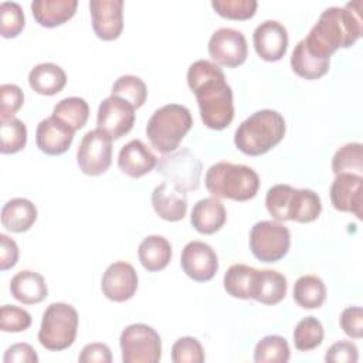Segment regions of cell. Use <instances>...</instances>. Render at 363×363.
I'll return each mask as SVG.
<instances>
[{
  "label": "cell",
  "mask_w": 363,
  "mask_h": 363,
  "mask_svg": "<svg viewBox=\"0 0 363 363\" xmlns=\"http://www.w3.org/2000/svg\"><path fill=\"white\" fill-rule=\"evenodd\" d=\"M74 140V130L57 121L52 115L43 119L35 129L37 147L48 155L58 156L65 153Z\"/></svg>",
  "instance_id": "18"
},
{
  "label": "cell",
  "mask_w": 363,
  "mask_h": 363,
  "mask_svg": "<svg viewBox=\"0 0 363 363\" xmlns=\"http://www.w3.org/2000/svg\"><path fill=\"white\" fill-rule=\"evenodd\" d=\"M152 207L160 218L170 223L180 221L187 213L186 191L179 190L170 182L164 180L153 189Z\"/></svg>",
  "instance_id": "20"
},
{
  "label": "cell",
  "mask_w": 363,
  "mask_h": 363,
  "mask_svg": "<svg viewBox=\"0 0 363 363\" xmlns=\"http://www.w3.org/2000/svg\"><path fill=\"white\" fill-rule=\"evenodd\" d=\"M180 265L193 281L207 282L218 271V257L207 242L190 241L182 251Z\"/></svg>",
  "instance_id": "13"
},
{
  "label": "cell",
  "mask_w": 363,
  "mask_h": 363,
  "mask_svg": "<svg viewBox=\"0 0 363 363\" xmlns=\"http://www.w3.org/2000/svg\"><path fill=\"white\" fill-rule=\"evenodd\" d=\"M216 13L230 20H248L254 17L258 3L255 0H213Z\"/></svg>",
  "instance_id": "40"
},
{
  "label": "cell",
  "mask_w": 363,
  "mask_h": 363,
  "mask_svg": "<svg viewBox=\"0 0 363 363\" xmlns=\"http://www.w3.org/2000/svg\"><path fill=\"white\" fill-rule=\"evenodd\" d=\"M332 206L342 213H352L362 218L363 204V177L356 173H339L332 182L330 190Z\"/></svg>",
  "instance_id": "16"
},
{
  "label": "cell",
  "mask_w": 363,
  "mask_h": 363,
  "mask_svg": "<svg viewBox=\"0 0 363 363\" xmlns=\"http://www.w3.org/2000/svg\"><path fill=\"white\" fill-rule=\"evenodd\" d=\"M326 299V286L316 275H302L294 285V301L303 309H316Z\"/></svg>",
  "instance_id": "29"
},
{
  "label": "cell",
  "mask_w": 363,
  "mask_h": 363,
  "mask_svg": "<svg viewBox=\"0 0 363 363\" xmlns=\"http://www.w3.org/2000/svg\"><path fill=\"white\" fill-rule=\"evenodd\" d=\"M258 269L245 264H234L224 274L223 284L228 295L238 299H252Z\"/></svg>",
  "instance_id": "27"
},
{
  "label": "cell",
  "mask_w": 363,
  "mask_h": 363,
  "mask_svg": "<svg viewBox=\"0 0 363 363\" xmlns=\"http://www.w3.org/2000/svg\"><path fill=\"white\" fill-rule=\"evenodd\" d=\"M187 85L196 95L201 121L207 128L223 130L233 122V89L216 62L194 61L187 69Z\"/></svg>",
  "instance_id": "1"
},
{
  "label": "cell",
  "mask_w": 363,
  "mask_h": 363,
  "mask_svg": "<svg viewBox=\"0 0 363 363\" xmlns=\"http://www.w3.org/2000/svg\"><path fill=\"white\" fill-rule=\"evenodd\" d=\"M157 164V157L153 152L140 140H129L121 147L118 155V167L129 177L139 179L152 172Z\"/></svg>",
  "instance_id": "19"
},
{
  "label": "cell",
  "mask_w": 363,
  "mask_h": 363,
  "mask_svg": "<svg viewBox=\"0 0 363 363\" xmlns=\"http://www.w3.org/2000/svg\"><path fill=\"white\" fill-rule=\"evenodd\" d=\"M10 292L14 299L24 305L43 302L48 295V286L41 274L24 269L17 272L10 281Z\"/></svg>",
  "instance_id": "22"
},
{
  "label": "cell",
  "mask_w": 363,
  "mask_h": 363,
  "mask_svg": "<svg viewBox=\"0 0 363 363\" xmlns=\"http://www.w3.org/2000/svg\"><path fill=\"white\" fill-rule=\"evenodd\" d=\"M78 319V312L72 305L64 302L50 303L43 313L38 330L40 345L51 352L68 349L77 337Z\"/></svg>",
  "instance_id": "6"
},
{
  "label": "cell",
  "mask_w": 363,
  "mask_h": 363,
  "mask_svg": "<svg viewBox=\"0 0 363 363\" xmlns=\"http://www.w3.org/2000/svg\"><path fill=\"white\" fill-rule=\"evenodd\" d=\"M135 123V108L125 99L111 95L98 108L96 125L111 139H121L129 133Z\"/></svg>",
  "instance_id": "12"
},
{
  "label": "cell",
  "mask_w": 363,
  "mask_h": 363,
  "mask_svg": "<svg viewBox=\"0 0 363 363\" xmlns=\"http://www.w3.org/2000/svg\"><path fill=\"white\" fill-rule=\"evenodd\" d=\"M102 294L113 302H125L130 299L138 289V274L135 268L125 261L111 264L101 281Z\"/></svg>",
  "instance_id": "17"
},
{
  "label": "cell",
  "mask_w": 363,
  "mask_h": 363,
  "mask_svg": "<svg viewBox=\"0 0 363 363\" xmlns=\"http://www.w3.org/2000/svg\"><path fill=\"white\" fill-rule=\"evenodd\" d=\"M52 116L75 132L85 126L89 116V106L84 98L68 96L57 102Z\"/></svg>",
  "instance_id": "30"
},
{
  "label": "cell",
  "mask_w": 363,
  "mask_h": 363,
  "mask_svg": "<svg viewBox=\"0 0 363 363\" xmlns=\"http://www.w3.org/2000/svg\"><path fill=\"white\" fill-rule=\"evenodd\" d=\"M37 220V208L28 199L16 197L1 208V225L11 233H24Z\"/></svg>",
  "instance_id": "25"
},
{
  "label": "cell",
  "mask_w": 363,
  "mask_h": 363,
  "mask_svg": "<svg viewBox=\"0 0 363 363\" xmlns=\"http://www.w3.org/2000/svg\"><path fill=\"white\" fill-rule=\"evenodd\" d=\"M284 116L274 109H261L242 121L234 133V143L248 156H259L277 146L285 136Z\"/></svg>",
  "instance_id": "3"
},
{
  "label": "cell",
  "mask_w": 363,
  "mask_h": 363,
  "mask_svg": "<svg viewBox=\"0 0 363 363\" xmlns=\"http://www.w3.org/2000/svg\"><path fill=\"white\" fill-rule=\"evenodd\" d=\"M138 257L145 269L162 271L172 259V245L163 235H147L139 244Z\"/></svg>",
  "instance_id": "26"
},
{
  "label": "cell",
  "mask_w": 363,
  "mask_h": 363,
  "mask_svg": "<svg viewBox=\"0 0 363 363\" xmlns=\"http://www.w3.org/2000/svg\"><path fill=\"white\" fill-rule=\"evenodd\" d=\"M322 211V201L318 193L311 189H295L289 207V221L312 223Z\"/></svg>",
  "instance_id": "32"
},
{
  "label": "cell",
  "mask_w": 363,
  "mask_h": 363,
  "mask_svg": "<svg viewBox=\"0 0 363 363\" xmlns=\"http://www.w3.org/2000/svg\"><path fill=\"white\" fill-rule=\"evenodd\" d=\"M31 13L34 20L47 28H52L67 23L74 17L77 0H34L31 1Z\"/></svg>",
  "instance_id": "23"
},
{
  "label": "cell",
  "mask_w": 363,
  "mask_h": 363,
  "mask_svg": "<svg viewBox=\"0 0 363 363\" xmlns=\"http://www.w3.org/2000/svg\"><path fill=\"white\" fill-rule=\"evenodd\" d=\"M18 261V247L13 238L0 234V269L7 271Z\"/></svg>",
  "instance_id": "48"
},
{
  "label": "cell",
  "mask_w": 363,
  "mask_h": 363,
  "mask_svg": "<svg viewBox=\"0 0 363 363\" xmlns=\"http://www.w3.org/2000/svg\"><path fill=\"white\" fill-rule=\"evenodd\" d=\"M291 247V233L279 221L262 220L252 225L250 231V250L262 262H277L282 259Z\"/></svg>",
  "instance_id": "8"
},
{
  "label": "cell",
  "mask_w": 363,
  "mask_h": 363,
  "mask_svg": "<svg viewBox=\"0 0 363 363\" xmlns=\"http://www.w3.org/2000/svg\"><path fill=\"white\" fill-rule=\"evenodd\" d=\"M4 363H37L38 356L30 343H14L3 356Z\"/></svg>",
  "instance_id": "47"
},
{
  "label": "cell",
  "mask_w": 363,
  "mask_h": 363,
  "mask_svg": "<svg viewBox=\"0 0 363 363\" xmlns=\"http://www.w3.org/2000/svg\"><path fill=\"white\" fill-rule=\"evenodd\" d=\"M204 359V349L196 337H179L172 346V360L174 363H203Z\"/></svg>",
  "instance_id": "41"
},
{
  "label": "cell",
  "mask_w": 363,
  "mask_h": 363,
  "mask_svg": "<svg viewBox=\"0 0 363 363\" xmlns=\"http://www.w3.org/2000/svg\"><path fill=\"white\" fill-rule=\"evenodd\" d=\"M27 143V128L18 118L1 121L0 125V152L3 155L17 153Z\"/></svg>",
  "instance_id": "36"
},
{
  "label": "cell",
  "mask_w": 363,
  "mask_h": 363,
  "mask_svg": "<svg viewBox=\"0 0 363 363\" xmlns=\"http://www.w3.org/2000/svg\"><path fill=\"white\" fill-rule=\"evenodd\" d=\"M112 95L128 101L135 109L140 108L147 98V88L143 79L136 75H122L119 77L111 89Z\"/></svg>",
  "instance_id": "37"
},
{
  "label": "cell",
  "mask_w": 363,
  "mask_h": 363,
  "mask_svg": "<svg viewBox=\"0 0 363 363\" xmlns=\"http://www.w3.org/2000/svg\"><path fill=\"white\" fill-rule=\"evenodd\" d=\"M157 173L182 191L197 190L203 172L201 160L187 147L163 155L157 162Z\"/></svg>",
  "instance_id": "9"
},
{
  "label": "cell",
  "mask_w": 363,
  "mask_h": 363,
  "mask_svg": "<svg viewBox=\"0 0 363 363\" xmlns=\"http://www.w3.org/2000/svg\"><path fill=\"white\" fill-rule=\"evenodd\" d=\"M112 162V139L101 129L86 132L77 150V163L84 174L99 176Z\"/></svg>",
  "instance_id": "10"
},
{
  "label": "cell",
  "mask_w": 363,
  "mask_h": 363,
  "mask_svg": "<svg viewBox=\"0 0 363 363\" xmlns=\"http://www.w3.org/2000/svg\"><path fill=\"white\" fill-rule=\"evenodd\" d=\"M289 357V345L286 339L279 335L264 336L254 349V362L257 363H286Z\"/></svg>",
  "instance_id": "33"
},
{
  "label": "cell",
  "mask_w": 363,
  "mask_h": 363,
  "mask_svg": "<svg viewBox=\"0 0 363 363\" xmlns=\"http://www.w3.org/2000/svg\"><path fill=\"white\" fill-rule=\"evenodd\" d=\"M339 323L342 330L353 339L363 336V311L360 306H347L342 311Z\"/></svg>",
  "instance_id": "44"
},
{
  "label": "cell",
  "mask_w": 363,
  "mask_h": 363,
  "mask_svg": "<svg viewBox=\"0 0 363 363\" xmlns=\"http://www.w3.org/2000/svg\"><path fill=\"white\" fill-rule=\"evenodd\" d=\"M123 363H157L162 357L159 333L146 323L126 326L119 337Z\"/></svg>",
  "instance_id": "7"
},
{
  "label": "cell",
  "mask_w": 363,
  "mask_h": 363,
  "mask_svg": "<svg viewBox=\"0 0 363 363\" xmlns=\"http://www.w3.org/2000/svg\"><path fill=\"white\" fill-rule=\"evenodd\" d=\"M225 221V207L217 197H204L193 206L190 223L200 234H214L221 230Z\"/></svg>",
  "instance_id": "21"
},
{
  "label": "cell",
  "mask_w": 363,
  "mask_h": 363,
  "mask_svg": "<svg viewBox=\"0 0 363 363\" xmlns=\"http://www.w3.org/2000/svg\"><path fill=\"white\" fill-rule=\"evenodd\" d=\"M204 184L213 197L247 201L257 196L259 176L250 166L217 162L206 172Z\"/></svg>",
  "instance_id": "4"
},
{
  "label": "cell",
  "mask_w": 363,
  "mask_h": 363,
  "mask_svg": "<svg viewBox=\"0 0 363 363\" xmlns=\"http://www.w3.org/2000/svg\"><path fill=\"white\" fill-rule=\"evenodd\" d=\"M363 34L362 1H349L345 7H328L302 40L316 58L330 60L339 48L352 47Z\"/></svg>",
  "instance_id": "2"
},
{
  "label": "cell",
  "mask_w": 363,
  "mask_h": 363,
  "mask_svg": "<svg viewBox=\"0 0 363 363\" xmlns=\"http://www.w3.org/2000/svg\"><path fill=\"white\" fill-rule=\"evenodd\" d=\"M330 60H320L313 57L303 45L301 40L291 55L292 71L305 79H318L329 71Z\"/></svg>",
  "instance_id": "31"
},
{
  "label": "cell",
  "mask_w": 363,
  "mask_h": 363,
  "mask_svg": "<svg viewBox=\"0 0 363 363\" xmlns=\"http://www.w3.org/2000/svg\"><path fill=\"white\" fill-rule=\"evenodd\" d=\"M286 289L288 282L281 272L274 269H258L252 299L264 305H277L285 298Z\"/></svg>",
  "instance_id": "28"
},
{
  "label": "cell",
  "mask_w": 363,
  "mask_h": 363,
  "mask_svg": "<svg viewBox=\"0 0 363 363\" xmlns=\"http://www.w3.org/2000/svg\"><path fill=\"white\" fill-rule=\"evenodd\" d=\"M31 326V315L16 305H3L0 309V329L3 332H23Z\"/></svg>",
  "instance_id": "42"
},
{
  "label": "cell",
  "mask_w": 363,
  "mask_h": 363,
  "mask_svg": "<svg viewBox=\"0 0 363 363\" xmlns=\"http://www.w3.org/2000/svg\"><path fill=\"white\" fill-rule=\"evenodd\" d=\"M332 172L339 173H363V145L359 142L346 143L339 147L332 157Z\"/></svg>",
  "instance_id": "34"
},
{
  "label": "cell",
  "mask_w": 363,
  "mask_h": 363,
  "mask_svg": "<svg viewBox=\"0 0 363 363\" xmlns=\"http://www.w3.org/2000/svg\"><path fill=\"white\" fill-rule=\"evenodd\" d=\"M89 13L92 30L104 41L116 40L123 30V1L122 0H91Z\"/></svg>",
  "instance_id": "15"
},
{
  "label": "cell",
  "mask_w": 363,
  "mask_h": 363,
  "mask_svg": "<svg viewBox=\"0 0 363 363\" xmlns=\"http://www.w3.org/2000/svg\"><path fill=\"white\" fill-rule=\"evenodd\" d=\"M24 94L16 84H3L0 86V121L14 118V113L23 106Z\"/></svg>",
  "instance_id": "43"
},
{
  "label": "cell",
  "mask_w": 363,
  "mask_h": 363,
  "mask_svg": "<svg viewBox=\"0 0 363 363\" xmlns=\"http://www.w3.org/2000/svg\"><path fill=\"white\" fill-rule=\"evenodd\" d=\"M295 189L289 184H275L265 194V207L275 221H289V207Z\"/></svg>",
  "instance_id": "38"
},
{
  "label": "cell",
  "mask_w": 363,
  "mask_h": 363,
  "mask_svg": "<svg viewBox=\"0 0 363 363\" xmlns=\"http://www.w3.org/2000/svg\"><path fill=\"white\" fill-rule=\"evenodd\" d=\"M255 52L264 61H279L288 50V31L277 20H265L258 24L252 33Z\"/></svg>",
  "instance_id": "14"
},
{
  "label": "cell",
  "mask_w": 363,
  "mask_h": 363,
  "mask_svg": "<svg viewBox=\"0 0 363 363\" xmlns=\"http://www.w3.org/2000/svg\"><path fill=\"white\" fill-rule=\"evenodd\" d=\"M28 84L34 92L51 96L64 89L67 84V74L54 62H41L31 68L28 74Z\"/></svg>",
  "instance_id": "24"
},
{
  "label": "cell",
  "mask_w": 363,
  "mask_h": 363,
  "mask_svg": "<svg viewBox=\"0 0 363 363\" xmlns=\"http://www.w3.org/2000/svg\"><path fill=\"white\" fill-rule=\"evenodd\" d=\"M79 363H111L112 362V353L108 345L94 342L88 343L82 347L79 356Z\"/></svg>",
  "instance_id": "46"
},
{
  "label": "cell",
  "mask_w": 363,
  "mask_h": 363,
  "mask_svg": "<svg viewBox=\"0 0 363 363\" xmlns=\"http://www.w3.org/2000/svg\"><path fill=\"white\" fill-rule=\"evenodd\" d=\"M208 54L217 65L235 68L247 60V40L240 30L221 27L208 40Z\"/></svg>",
  "instance_id": "11"
},
{
  "label": "cell",
  "mask_w": 363,
  "mask_h": 363,
  "mask_svg": "<svg viewBox=\"0 0 363 363\" xmlns=\"http://www.w3.org/2000/svg\"><path fill=\"white\" fill-rule=\"evenodd\" d=\"M26 24L23 9L16 1H3L0 4V34L4 38L17 37Z\"/></svg>",
  "instance_id": "39"
},
{
  "label": "cell",
  "mask_w": 363,
  "mask_h": 363,
  "mask_svg": "<svg viewBox=\"0 0 363 363\" xmlns=\"http://www.w3.org/2000/svg\"><path fill=\"white\" fill-rule=\"evenodd\" d=\"M359 360V349L350 340H340L333 343L325 354L328 363H356Z\"/></svg>",
  "instance_id": "45"
},
{
  "label": "cell",
  "mask_w": 363,
  "mask_h": 363,
  "mask_svg": "<svg viewBox=\"0 0 363 363\" xmlns=\"http://www.w3.org/2000/svg\"><path fill=\"white\" fill-rule=\"evenodd\" d=\"M323 326L315 316L301 319L294 329V345L301 352L313 350L323 342Z\"/></svg>",
  "instance_id": "35"
},
{
  "label": "cell",
  "mask_w": 363,
  "mask_h": 363,
  "mask_svg": "<svg viewBox=\"0 0 363 363\" xmlns=\"http://www.w3.org/2000/svg\"><path fill=\"white\" fill-rule=\"evenodd\" d=\"M193 125V118L184 105L167 104L156 109L147 121L146 135L150 145L166 155L177 150Z\"/></svg>",
  "instance_id": "5"
}]
</instances>
